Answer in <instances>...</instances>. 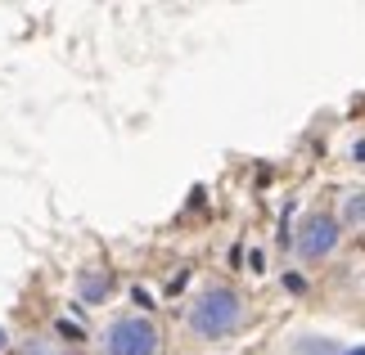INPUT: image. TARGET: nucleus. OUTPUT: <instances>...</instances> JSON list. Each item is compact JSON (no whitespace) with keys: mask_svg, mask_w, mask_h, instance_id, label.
<instances>
[{"mask_svg":"<svg viewBox=\"0 0 365 355\" xmlns=\"http://www.w3.org/2000/svg\"><path fill=\"white\" fill-rule=\"evenodd\" d=\"M339 355H365V346H347V351H339Z\"/></svg>","mask_w":365,"mask_h":355,"instance_id":"nucleus-7","label":"nucleus"},{"mask_svg":"<svg viewBox=\"0 0 365 355\" xmlns=\"http://www.w3.org/2000/svg\"><path fill=\"white\" fill-rule=\"evenodd\" d=\"M104 292H108V275H100V270L81 275V302H104Z\"/></svg>","mask_w":365,"mask_h":355,"instance_id":"nucleus-4","label":"nucleus"},{"mask_svg":"<svg viewBox=\"0 0 365 355\" xmlns=\"http://www.w3.org/2000/svg\"><path fill=\"white\" fill-rule=\"evenodd\" d=\"M298 355H339L334 342H298Z\"/></svg>","mask_w":365,"mask_h":355,"instance_id":"nucleus-5","label":"nucleus"},{"mask_svg":"<svg viewBox=\"0 0 365 355\" xmlns=\"http://www.w3.org/2000/svg\"><path fill=\"white\" fill-rule=\"evenodd\" d=\"M104 355H158L163 333L149 315H122L104 329Z\"/></svg>","mask_w":365,"mask_h":355,"instance_id":"nucleus-2","label":"nucleus"},{"mask_svg":"<svg viewBox=\"0 0 365 355\" xmlns=\"http://www.w3.org/2000/svg\"><path fill=\"white\" fill-rule=\"evenodd\" d=\"M347 221H365V194L347 198Z\"/></svg>","mask_w":365,"mask_h":355,"instance_id":"nucleus-6","label":"nucleus"},{"mask_svg":"<svg viewBox=\"0 0 365 355\" xmlns=\"http://www.w3.org/2000/svg\"><path fill=\"white\" fill-rule=\"evenodd\" d=\"M339 234H343V221H334L329 211H316V216L302 221V230H298V238H293V248H298L302 261H320V257H329V252L339 248Z\"/></svg>","mask_w":365,"mask_h":355,"instance_id":"nucleus-3","label":"nucleus"},{"mask_svg":"<svg viewBox=\"0 0 365 355\" xmlns=\"http://www.w3.org/2000/svg\"><path fill=\"white\" fill-rule=\"evenodd\" d=\"M9 346V337H5V329H0V351H5Z\"/></svg>","mask_w":365,"mask_h":355,"instance_id":"nucleus-9","label":"nucleus"},{"mask_svg":"<svg viewBox=\"0 0 365 355\" xmlns=\"http://www.w3.org/2000/svg\"><path fill=\"white\" fill-rule=\"evenodd\" d=\"M356 162H365V139H361V144H356Z\"/></svg>","mask_w":365,"mask_h":355,"instance_id":"nucleus-8","label":"nucleus"},{"mask_svg":"<svg viewBox=\"0 0 365 355\" xmlns=\"http://www.w3.org/2000/svg\"><path fill=\"white\" fill-rule=\"evenodd\" d=\"M190 333L194 337H230L244 324V297L235 288H207L199 302L190 306Z\"/></svg>","mask_w":365,"mask_h":355,"instance_id":"nucleus-1","label":"nucleus"}]
</instances>
